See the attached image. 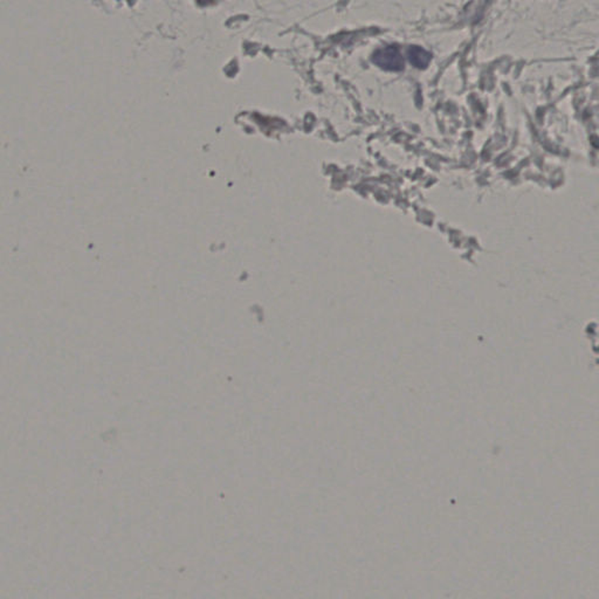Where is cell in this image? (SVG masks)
<instances>
[{"mask_svg":"<svg viewBox=\"0 0 599 599\" xmlns=\"http://www.w3.org/2000/svg\"><path fill=\"white\" fill-rule=\"evenodd\" d=\"M372 63L381 67L382 70L390 72H401L404 70V58L398 47L396 45L379 49L372 54Z\"/></svg>","mask_w":599,"mask_h":599,"instance_id":"1","label":"cell"},{"mask_svg":"<svg viewBox=\"0 0 599 599\" xmlns=\"http://www.w3.org/2000/svg\"><path fill=\"white\" fill-rule=\"evenodd\" d=\"M408 58L410 63L413 67L420 68V70H425L429 67L431 60H432V54L427 52V49H422L420 46H410L408 49Z\"/></svg>","mask_w":599,"mask_h":599,"instance_id":"2","label":"cell"}]
</instances>
